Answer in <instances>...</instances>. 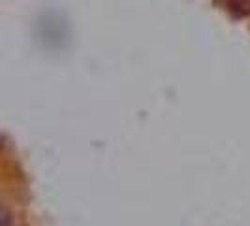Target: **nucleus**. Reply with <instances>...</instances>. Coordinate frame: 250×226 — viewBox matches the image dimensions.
I'll return each instance as SVG.
<instances>
[{
    "instance_id": "1",
    "label": "nucleus",
    "mask_w": 250,
    "mask_h": 226,
    "mask_svg": "<svg viewBox=\"0 0 250 226\" xmlns=\"http://www.w3.org/2000/svg\"><path fill=\"white\" fill-rule=\"evenodd\" d=\"M224 6L233 17H249L250 15V0H224Z\"/></svg>"
},
{
    "instance_id": "2",
    "label": "nucleus",
    "mask_w": 250,
    "mask_h": 226,
    "mask_svg": "<svg viewBox=\"0 0 250 226\" xmlns=\"http://www.w3.org/2000/svg\"><path fill=\"white\" fill-rule=\"evenodd\" d=\"M2 226H12V219L8 211H2Z\"/></svg>"
}]
</instances>
